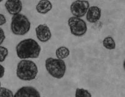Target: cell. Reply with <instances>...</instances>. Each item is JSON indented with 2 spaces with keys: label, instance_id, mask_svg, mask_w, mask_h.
Segmentation results:
<instances>
[{
  "label": "cell",
  "instance_id": "cell-17",
  "mask_svg": "<svg viewBox=\"0 0 125 97\" xmlns=\"http://www.w3.org/2000/svg\"><path fill=\"white\" fill-rule=\"evenodd\" d=\"M5 32L2 29L0 28V45L2 44L5 39Z\"/></svg>",
  "mask_w": 125,
  "mask_h": 97
},
{
  "label": "cell",
  "instance_id": "cell-2",
  "mask_svg": "<svg viewBox=\"0 0 125 97\" xmlns=\"http://www.w3.org/2000/svg\"><path fill=\"white\" fill-rule=\"evenodd\" d=\"M38 73L37 65L31 60H23L17 65V76L21 80L28 81L33 80L36 78Z\"/></svg>",
  "mask_w": 125,
  "mask_h": 97
},
{
  "label": "cell",
  "instance_id": "cell-4",
  "mask_svg": "<svg viewBox=\"0 0 125 97\" xmlns=\"http://www.w3.org/2000/svg\"><path fill=\"white\" fill-rule=\"evenodd\" d=\"M45 67L49 73L57 79L62 78L66 70L65 62L61 59L49 58L45 61Z\"/></svg>",
  "mask_w": 125,
  "mask_h": 97
},
{
  "label": "cell",
  "instance_id": "cell-21",
  "mask_svg": "<svg viewBox=\"0 0 125 97\" xmlns=\"http://www.w3.org/2000/svg\"><path fill=\"white\" fill-rule=\"evenodd\" d=\"M1 87V82L0 81V87Z\"/></svg>",
  "mask_w": 125,
  "mask_h": 97
},
{
  "label": "cell",
  "instance_id": "cell-18",
  "mask_svg": "<svg viewBox=\"0 0 125 97\" xmlns=\"http://www.w3.org/2000/svg\"><path fill=\"white\" fill-rule=\"evenodd\" d=\"M6 19L4 15L0 14V26H2L6 23Z\"/></svg>",
  "mask_w": 125,
  "mask_h": 97
},
{
  "label": "cell",
  "instance_id": "cell-5",
  "mask_svg": "<svg viewBox=\"0 0 125 97\" xmlns=\"http://www.w3.org/2000/svg\"><path fill=\"white\" fill-rule=\"evenodd\" d=\"M68 24L71 33L76 36H82L87 32V28L86 22L79 17H72L68 20Z\"/></svg>",
  "mask_w": 125,
  "mask_h": 97
},
{
  "label": "cell",
  "instance_id": "cell-8",
  "mask_svg": "<svg viewBox=\"0 0 125 97\" xmlns=\"http://www.w3.org/2000/svg\"><path fill=\"white\" fill-rule=\"evenodd\" d=\"M5 7L10 14L14 15L20 13L22 9V4L20 0H7Z\"/></svg>",
  "mask_w": 125,
  "mask_h": 97
},
{
  "label": "cell",
  "instance_id": "cell-15",
  "mask_svg": "<svg viewBox=\"0 0 125 97\" xmlns=\"http://www.w3.org/2000/svg\"><path fill=\"white\" fill-rule=\"evenodd\" d=\"M13 92L4 87H0V97H13Z\"/></svg>",
  "mask_w": 125,
  "mask_h": 97
},
{
  "label": "cell",
  "instance_id": "cell-3",
  "mask_svg": "<svg viewBox=\"0 0 125 97\" xmlns=\"http://www.w3.org/2000/svg\"><path fill=\"white\" fill-rule=\"evenodd\" d=\"M30 28L31 23L27 17L20 13L13 15L11 24V29L13 34L24 35L30 31Z\"/></svg>",
  "mask_w": 125,
  "mask_h": 97
},
{
  "label": "cell",
  "instance_id": "cell-19",
  "mask_svg": "<svg viewBox=\"0 0 125 97\" xmlns=\"http://www.w3.org/2000/svg\"><path fill=\"white\" fill-rule=\"evenodd\" d=\"M5 72V68L2 65L0 64V78L3 77Z\"/></svg>",
  "mask_w": 125,
  "mask_h": 97
},
{
  "label": "cell",
  "instance_id": "cell-11",
  "mask_svg": "<svg viewBox=\"0 0 125 97\" xmlns=\"http://www.w3.org/2000/svg\"><path fill=\"white\" fill-rule=\"evenodd\" d=\"M52 3L49 0H40L36 7L38 13L41 14H46L52 9Z\"/></svg>",
  "mask_w": 125,
  "mask_h": 97
},
{
  "label": "cell",
  "instance_id": "cell-1",
  "mask_svg": "<svg viewBox=\"0 0 125 97\" xmlns=\"http://www.w3.org/2000/svg\"><path fill=\"white\" fill-rule=\"evenodd\" d=\"M41 50V46L38 43L32 39L22 40L16 47L17 54L21 59L38 58Z\"/></svg>",
  "mask_w": 125,
  "mask_h": 97
},
{
  "label": "cell",
  "instance_id": "cell-12",
  "mask_svg": "<svg viewBox=\"0 0 125 97\" xmlns=\"http://www.w3.org/2000/svg\"><path fill=\"white\" fill-rule=\"evenodd\" d=\"M70 54V51L65 47H61L56 51V55L59 59H63L67 58Z\"/></svg>",
  "mask_w": 125,
  "mask_h": 97
},
{
  "label": "cell",
  "instance_id": "cell-9",
  "mask_svg": "<svg viewBox=\"0 0 125 97\" xmlns=\"http://www.w3.org/2000/svg\"><path fill=\"white\" fill-rule=\"evenodd\" d=\"M14 97H40L36 89L32 87H23L19 89L14 95Z\"/></svg>",
  "mask_w": 125,
  "mask_h": 97
},
{
  "label": "cell",
  "instance_id": "cell-10",
  "mask_svg": "<svg viewBox=\"0 0 125 97\" xmlns=\"http://www.w3.org/2000/svg\"><path fill=\"white\" fill-rule=\"evenodd\" d=\"M101 16V9L96 6L89 8L86 15L87 21L90 23H95L99 20Z\"/></svg>",
  "mask_w": 125,
  "mask_h": 97
},
{
  "label": "cell",
  "instance_id": "cell-13",
  "mask_svg": "<svg viewBox=\"0 0 125 97\" xmlns=\"http://www.w3.org/2000/svg\"><path fill=\"white\" fill-rule=\"evenodd\" d=\"M103 46L107 49L112 50L115 48V43L112 37L108 36L106 37L103 41Z\"/></svg>",
  "mask_w": 125,
  "mask_h": 97
},
{
  "label": "cell",
  "instance_id": "cell-16",
  "mask_svg": "<svg viewBox=\"0 0 125 97\" xmlns=\"http://www.w3.org/2000/svg\"><path fill=\"white\" fill-rule=\"evenodd\" d=\"M8 54V50L7 48L0 46V62H2L5 59Z\"/></svg>",
  "mask_w": 125,
  "mask_h": 97
},
{
  "label": "cell",
  "instance_id": "cell-6",
  "mask_svg": "<svg viewBox=\"0 0 125 97\" xmlns=\"http://www.w3.org/2000/svg\"><path fill=\"white\" fill-rule=\"evenodd\" d=\"M89 2L84 0H77L73 2L70 7L72 14L76 17H83L89 8Z\"/></svg>",
  "mask_w": 125,
  "mask_h": 97
},
{
  "label": "cell",
  "instance_id": "cell-14",
  "mask_svg": "<svg viewBox=\"0 0 125 97\" xmlns=\"http://www.w3.org/2000/svg\"><path fill=\"white\" fill-rule=\"evenodd\" d=\"M76 97H91V93L87 90L77 88L76 90Z\"/></svg>",
  "mask_w": 125,
  "mask_h": 97
},
{
  "label": "cell",
  "instance_id": "cell-20",
  "mask_svg": "<svg viewBox=\"0 0 125 97\" xmlns=\"http://www.w3.org/2000/svg\"><path fill=\"white\" fill-rule=\"evenodd\" d=\"M3 0H0V2H1L2 1H3Z\"/></svg>",
  "mask_w": 125,
  "mask_h": 97
},
{
  "label": "cell",
  "instance_id": "cell-7",
  "mask_svg": "<svg viewBox=\"0 0 125 97\" xmlns=\"http://www.w3.org/2000/svg\"><path fill=\"white\" fill-rule=\"evenodd\" d=\"M35 31L37 38L41 42H47L52 37L50 28L46 24L38 25L36 28Z\"/></svg>",
  "mask_w": 125,
  "mask_h": 97
}]
</instances>
